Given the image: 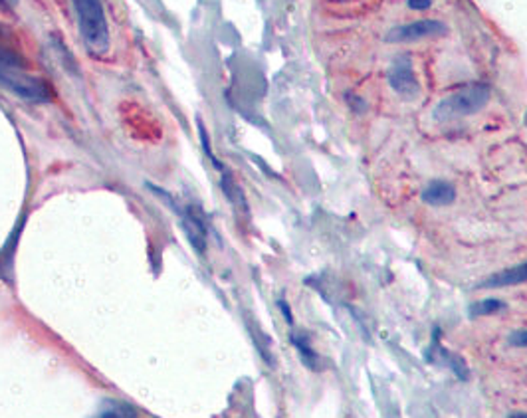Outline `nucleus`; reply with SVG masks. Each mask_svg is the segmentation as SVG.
<instances>
[{"label": "nucleus", "mask_w": 527, "mask_h": 418, "mask_svg": "<svg viewBox=\"0 0 527 418\" xmlns=\"http://www.w3.org/2000/svg\"><path fill=\"white\" fill-rule=\"evenodd\" d=\"M72 4L85 46L93 54H105L109 50V26L103 0H72Z\"/></svg>", "instance_id": "nucleus-1"}, {"label": "nucleus", "mask_w": 527, "mask_h": 418, "mask_svg": "<svg viewBox=\"0 0 527 418\" xmlns=\"http://www.w3.org/2000/svg\"><path fill=\"white\" fill-rule=\"evenodd\" d=\"M491 90L488 84H472L468 88L460 92H454L452 95L444 98L438 106L434 108V119L436 121H450L458 117L474 116L480 109H484L490 101Z\"/></svg>", "instance_id": "nucleus-2"}, {"label": "nucleus", "mask_w": 527, "mask_h": 418, "mask_svg": "<svg viewBox=\"0 0 527 418\" xmlns=\"http://www.w3.org/2000/svg\"><path fill=\"white\" fill-rule=\"evenodd\" d=\"M0 85L19 95V98L32 103H46L52 100V88L40 80L38 76H30L26 68L3 66L0 68Z\"/></svg>", "instance_id": "nucleus-3"}, {"label": "nucleus", "mask_w": 527, "mask_h": 418, "mask_svg": "<svg viewBox=\"0 0 527 418\" xmlns=\"http://www.w3.org/2000/svg\"><path fill=\"white\" fill-rule=\"evenodd\" d=\"M446 32L448 26L441 20H417L389 30L385 36V42H389V44H401V42H417L423 38L444 36Z\"/></svg>", "instance_id": "nucleus-4"}, {"label": "nucleus", "mask_w": 527, "mask_h": 418, "mask_svg": "<svg viewBox=\"0 0 527 418\" xmlns=\"http://www.w3.org/2000/svg\"><path fill=\"white\" fill-rule=\"evenodd\" d=\"M386 80H389V85L394 92L407 100H415L420 92L415 72H412V62L409 58L394 60V64L389 68V72H386Z\"/></svg>", "instance_id": "nucleus-5"}, {"label": "nucleus", "mask_w": 527, "mask_h": 418, "mask_svg": "<svg viewBox=\"0 0 527 418\" xmlns=\"http://www.w3.org/2000/svg\"><path fill=\"white\" fill-rule=\"evenodd\" d=\"M174 211L179 213L181 216V224H182V230H184V237L191 242V246L195 248L197 254H205L207 250V226L200 219V214L195 211V208L187 206L184 211L174 206Z\"/></svg>", "instance_id": "nucleus-6"}, {"label": "nucleus", "mask_w": 527, "mask_h": 418, "mask_svg": "<svg viewBox=\"0 0 527 418\" xmlns=\"http://www.w3.org/2000/svg\"><path fill=\"white\" fill-rule=\"evenodd\" d=\"M456 198V189L446 181H433L423 190V200L430 206H448Z\"/></svg>", "instance_id": "nucleus-7"}, {"label": "nucleus", "mask_w": 527, "mask_h": 418, "mask_svg": "<svg viewBox=\"0 0 527 418\" xmlns=\"http://www.w3.org/2000/svg\"><path fill=\"white\" fill-rule=\"evenodd\" d=\"M520 284H527V262L490 276L486 282L480 284V287H507V285H520Z\"/></svg>", "instance_id": "nucleus-8"}, {"label": "nucleus", "mask_w": 527, "mask_h": 418, "mask_svg": "<svg viewBox=\"0 0 527 418\" xmlns=\"http://www.w3.org/2000/svg\"><path fill=\"white\" fill-rule=\"evenodd\" d=\"M92 418H139L137 408L126 403V400H105V403L100 406V411L95 413Z\"/></svg>", "instance_id": "nucleus-9"}, {"label": "nucleus", "mask_w": 527, "mask_h": 418, "mask_svg": "<svg viewBox=\"0 0 527 418\" xmlns=\"http://www.w3.org/2000/svg\"><path fill=\"white\" fill-rule=\"evenodd\" d=\"M289 339H292V343L297 350V353H300L302 363L305 365V367L312 369V371H318L320 357H318V353L313 351V347L310 345V339H307L302 334H292V335H289Z\"/></svg>", "instance_id": "nucleus-10"}, {"label": "nucleus", "mask_w": 527, "mask_h": 418, "mask_svg": "<svg viewBox=\"0 0 527 418\" xmlns=\"http://www.w3.org/2000/svg\"><path fill=\"white\" fill-rule=\"evenodd\" d=\"M20 226H22V222L19 224V229H16V232L12 234V238L4 244V248H3V250H0V277H4L8 269L12 268V262H14V250H16V240H19Z\"/></svg>", "instance_id": "nucleus-11"}, {"label": "nucleus", "mask_w": 527, "mask_h": 418, "mask_svg": "<svg viewBox=\"0 0 527 418\" xmlns=\"http://www.w3.org/2000/svg\"><path fill=\"white\" fill-rule=\"evenodd\" d=\"M221 185H223V190H224V195L228 197V200H231V203H232L234 206H240V208H244V211H246V200H244V195L240 193L239 185H236V182L232 181L231 173H226V171L223 173Z\"/></svg>", "instance_id": "nucleus-12"}, {"label": "nucleus", "mask_w": 527, "mask_h": 418, "mask_svg": "<svg viewBox=\"0 0 527 418\" xmlns=\"http://www.w3.org/2000/svg\"><path fill=\"white\" fill-rule=\"evenodd\" d=\"M506 309V303L494 300V298H488V300H482L478 303H472L470 306V316L472 318H482V316H491V313L496 311H502Z\"/></svg>", "instance_id": "nucleus-13"}, {"label": "nucleus", "mask_w": 527, "mask_h": 418, "mask_svg": "<svg viewBox=\"0 0 527 418\" xmlns=\"http://www.w3.org/2000/svg\"><path fill=\"white\" fill-rule=\"evenodd\" d=\"M3 66L26 68V62H24V58L19 54V52L0 46V68H3Z\"/></svg>", "instance_id": "nucleus-14"}, {"label": "nucleus", "mask_w": 527, "mask_h": 418, "mask_svg": "<svg viewBox=\"0 0 527 418\" xmlns=\"http://www.w3.org/2000/svg\"><path fill=\"white\" fill-rule=\"evenodd\" d=\"M507 342L512 347H527V331H515V334L509 335Z\"/></svg>", "instance_id": "nucleus-15"}, {"label": "nucleus", "mask_w": 527, "mask_h": 418, "mask_svg": "<svg viewBox=\"0 0 527 418\" xmlns=\"http://www.w3.org/2000/svg\"><path fill=\"white\" fill-rule=\"evenodd\" d=\"M347 103L351 108H353L355 111H359V113H363L365 109H367V101L363 100V98H357V95H351V93H347Z\"/></svg>", "instance_id": "nucleus-16"}, {"label": "nucleus", "mask_w": 527, "mask_h": 418, "mask_svg": "<svg viewBox=\"0 0 527 418\" xmlns=\"http://www.w3.org/2000/svg\"><path fill=\"white\" fill-rule=\"evenodd\" d=\"M433 4V0H409V8L412 11H426Z\"/></svg>", "instance_id": "nucleus-17"}, {"label": "nucleus", "mask_w": 527, "mask_h": 418, "mask_svg": "<svg viewBox=\"0 0 527 418\" xmlns=\"http://www.w3.org/2000/svg\"><path fill=\"white\" fill-rule=\"evenodd\" d=\"M278 306H280V308H282V313H284V318H286V321H288V324H289V326H292V321H294V319H292V311H289V308H288V303H286V301H280V303H278Z\"/></svg>", "instance_id": "nucleus-18"}, {"label": "nucleus", "mask_w": 527, "mask_h": 418, "mask_svg": "<svg viewBox=\"0 0 527 418\" xmlns=\"http://www.w3.org/2000/svg\"><path fill=\"white\" fill-rule=\"evenodd\" d=\"M0 3H3L4 6H14L16 3H19V0H0Z\"/></svg>", "instance_id": "nucleus-19"}, {"label": "nucleus", "mask_w": 527, "mask_h": 418, "mask_svg": "<svg viewBox=\"0 0 527 418\" xmlns=\"http://www.w3.org/2000/svg\"><path fill=\"white\" fill-rule=\"evenodd\" d=\"M509 418H527V413H514L509 414Z\"/></svg>", "instance_id": "nucleus-20"}]
</instances>
